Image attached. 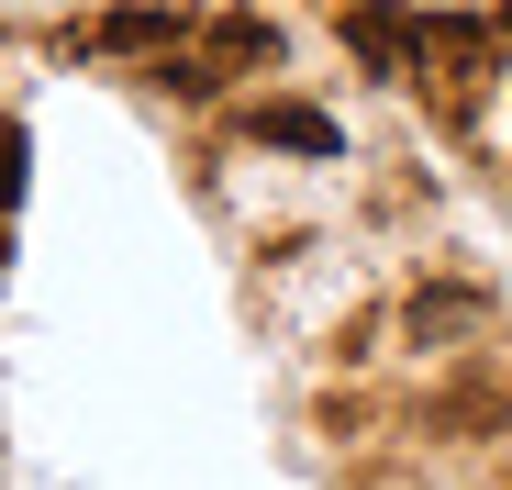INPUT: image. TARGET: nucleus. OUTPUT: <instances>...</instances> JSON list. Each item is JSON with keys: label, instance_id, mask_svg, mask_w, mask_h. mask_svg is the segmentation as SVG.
Here are the masks:
<instances>
[{"label": "nucleus", "instance_id": "2", "mask_svg": "<svg viewBox=\"0 0 512 490\" xmlns=\"http://www.w3.org/2000/svg\"><path fill=\"white\" fill-rule=\"evenodd\" d=\"M457 323H479L468 290H423V301H412V335H457Z\"/></svg>", "mask_w": 512, "mask_h": 490}, {"label": "nucleus", "instance_id": "1", "mask_svg": "<svg viewBox=\"0 0 512 490\" xmlns=\"http://www.w3.org/2000/svg\"><path fill=\"white\" fill-rule=\"evenodd\" d=\"M256 145H290V156H346V123L312 112V101H256Z\"/></svg>", "mask_w": 512, "mask_h": 490}, {"label": "nucleus", "instance_id": "3", "mask_svg": "<svg viewBox=\"0 0 512 490\" xmlns=\"http://www.w3.org/2000/svg\"><path fill=\"white\" fill-rule=\"evenodd\" d=\"M101 45H179V23H156V12H134V23H101Z\"/></svg>", "mask_w": 512, "mask_h": 490}, {"label": "nucleus", "instance_id": "4", "mask_svg": "<svg viewBox=\"0 0 512 490\" xmlns=\"http://www.w3.org/2000/svg\"><path fill=\"white\" fill-rule=\"evenodd\" d=\"M23 201V123H0V212Z\"/></svg>", "mask_w": 512, "mask_h": 490}]
</instances>
